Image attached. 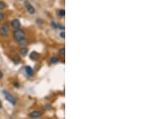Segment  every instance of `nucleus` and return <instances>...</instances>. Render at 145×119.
Masks as SVG:
<instances>
[{"label": "nucleus", "mask_w": 145, "mask_h": 119, "mask_svg": "<svg viewBox=\"0 0 145 119\" xmlns=\"http://www.w3.org/2000/svg\"><path fill=\"white\" fill-rule=\"evenodd\" d=\"M13 36H14V39L17 42H20V41H21L22 39L25 38V32L21 29H16L13 33Z\"/></svg>", "instance_id": "f257e3e1"}, {"label": "nucleus", "mask_w": 145, "mask_h": 119, "mask_svg": "<svg viewBox=\"0 0 145 119\" xmlns=\"http://www.w3.org/2000/svg\"><path fill=\"white\" fill-rule=\"evenodd\" d=\"M3 95H4V97L6 98V100L7 101H8L11 104H12L13 105H15L16 104V98L14 97V96H12L11 94L9 92H7V91H3Z\"/></svg>", "instance_id": "f03ea898"}, {"label": "nucleus", "mask_w": 145, "mask_h": 119, "mask_svg": "<svg viewBox=\"0 0 145 119\" xmlns=\"http://www.w3.org/2000/svg\"><path fill=\"white\" fill-rule=\"evenodd\" d=\"M9 32V27L7 24H3V25L0 27V35L6 36L7 35V34Z\"/></svg>", "instance_id": "7ed1b4c3"}, {"label": "nucleus", "mask_w": 145, "mask_h": 119, "mask_svg": "<svg viewBox=\"0 0 145 119\" xmlns=\"http://www.w3.org/2000/svg\"><path fill=\"white\" fill-rule=\"evenodd\" d=\"M24 4H25V7H26V8H27V12L29 13V14H31V15L35 14V8H34V7L29 3V2L26 1Z\"/></svg>", "instance_id": "20e7f679"}, {"label": "nucleus", "mask_w": 145, "mask_h": 119, "mask_svg": "<svg viewBox=\"0 0 145 119\" xmlns=\"http://www.w3.org/2000/svg\"><path fill=\"white\" fill-rule=\"evenodd\" d=\"M11 27H12L14 29H19V28L20 27V22L19 19H13L12 21H11Z\"/></svg>", "instance_id": "39448f33"}, {"label": "nucleus", "mask_w": 145, "mask_h": 119, "mask_svg": "<svg viewBox=\"0 0 145 119\" xmlns=\"http://www.w3.org/2000/svg\"><path fill=\"white\" fill-rule=\"evenodd\" d=\"M41 115H42V113L40 111H33V112H31L29 114V117L31 118H39Z\"/></svg>", "instance_id": "423d86ee"}, {"label": "nucleus", "mask_w": 145, "mask_h": 119, "mask_svg": "<svg viewBox=\"0 0 145 119\" xmlns=\"http://www.w3.org/2000/svg\"><path fill=\"white\" fill-rule=\"evenodd\" d=\"M25 72H26V73H27V76H29V77L33 76V74H34L32 69H31L30 66H26L25 67Z\"/></svg>", "instance_id": "0eeeda50"}, {"label": "nucleus", "mask_w": 145, "mask_h": 119, "mask_svg": "<svg viewBox=\"0 0 145 119\" xmlns=\"http://www.w3.org/2000/svg\"><path fill=\"white\" fill-rule=\"evenodd\" d=\"M39 58V54L36 52H32L30 54V59L32 60H36Z\"/></svg>", "instance_id": "6e6552de"}, {"label": "nucleus", "mask_w": 145, "mask_h": 119, "mask_svg": "<svg viewBox=\"0 0 145 119\" xmlns=\"http://www.w3.org/2000/svg\"><path fill=\"white\" fill-rule=\"evenodd\" d=\"M27 52H28V51H27V48H22L21 49H20V53L22 54L23 56H27Z\"/></svg>", "instance_id": "1a4fd4ad"}, {"label": "nucleus", "mask_w": 145, "mask_h": 119, "mask_svg": "<svg viewBox=\"0 0 145 119\" xmlns=\"http://www.w3.org/2000/svg\"><path fill=\"white\" fill-rule=\"evenodd\" d=\"M57 15L58 16H61V17H64L65 15V10H63V9H61V10H59L57 11Z\"/></svg>", "instance_id": "9d476101"}, {"label": "nucleus", "mask_w": 145, "mask_h": 119, "mask_svg": "<svg viewBox=\"0 0 145 119\" xmlns=\"http://www.w3.org/2000/svg\"><path fill=\"white\" fill-rule=\"evenodd\" d=\"M59 61H60V59L59 58H57V57H56V56L51 58V63L52 64H56V63H58Z\"/></svg>", "instance_id": "9b49d317"}, {"label": "nucleus", "mask_w": 145, "mask_h": 119, "mask_svg": "<svg viewBox=\"0 0 145 119\" xmlns=\"http://www.w3.org/2000/svg\"><path fill=\"white\" fill-rule=\"evenodd\" d=\"M59 53L61 54V56H63L65 55V48H64V47H63V48H61L59 50Z\"/></svg>", "instance_id": "f8f14e48"}, {"label": "nucleus", "mask_w": 145, "mask_h": 119, "mask_svg": "<svg viewBox=\"0 0 145 119\" xmlns=\"http://www.w3.org/2000/svg\"><path fill=\"white\" fill-rule=\"evenodd\" d=\"M6 7V3L3 1H0V10H3Z\"/></svg>", "instance_id": "ddd939ff"}, {"label": "nucleus", "mask_w": 145, "mask_h": 119, "mask_svg": "<svg viewBox=\"0 0 145 119\" xmlns=\"http://www.w3.org/2000/svg\"><path fill=\"white\" fill-rule=\"evenodd\" d=\"M51 27L53 28V29H57V24L54 21H52L51 22Z\"/></svg>", "instance_id": "4468645a"}, {"label": "nucleus", "mask_w": 145, "mask_h": 119, "mask_svg": "<svg viewBox=\"0 0 145 119\" xmlns=\"http://www.w3.org/2000/svg\"><path fill=\"white\" fill-rule=\"evenodd\" d=\"M65 31H62V32H61V33H60V36H61V38L62 39H65Z\"/></svg>", "instance_id": "2eb2a0df"}, {"label": "nucleus", "mask_w": 145, "mask_h": 119, "mask_svg": "<svg viewBox=\"0 0 145 119\" xmlns=\"http://www.w3.org/2000/svg\"><path fill=\"white\" fill-rule=\"evenodd\" d=\"M3 19H4V15H3L2 12H0V21H2Z\"/></svg>", "instance_id": "dca6fc26"}, {"label": "nucleus", "mask_w": 145, "mask_h": 119, "mask_svg": "<svg viewBox=\"0 0 145 119\" xmlns=\"http://www.w3.org/2000/svg\"><path fill=\"white\" fill-rule=\"evenodd\" d=\"M57 28H59V29H61V30H65V27L64 26H61V25H58L57 24Z\"/></svg>", "instance_id": "f3484780"}, {"label": "nucleus", "mask_w": 145, "mask_h": 119, "mask_svg": "<svg viewBox=\"0 0 145 119\" xmlns=\"http://www.w3.org/2000/svg\"><path fill=\"white\" fill-rule=\"evenodd\" d=\"M3 77V73H2V71L0 70V79H1Z\"/></svg>", "instance_id": "a211bd4d"}, {"label": "nucleus", "mask_w": 145, "mask_h": 119, "mask_svg": "<svg viewBox=\"0 0 145 119\" xmlns=\"http://www.w3.org/2000/svg\"><path fill=\"white\" fill-rule=\"evenodd\" d=\"M0 108H2V103L0 102Z\"/></svg>", "instance_id": "6ab92c4d"}]
</instances>
